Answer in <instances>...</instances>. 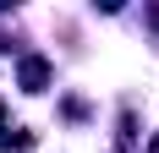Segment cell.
Segmentation results:
<instances>
[{"instance_id": "7a4b0ae2", "label": "cell", "mask_w": 159, "mask_h": 153, "mask_svg": "<svg viewBox=\"0 0 159 153\" xmlns=\"http://www.w3.org/2000/svg\"><path fill=\"white\" fill-rule=\"evenodd\" d=\"M11 142H16V148H28L33 131H6V126H0V148H11Z\"/></svg>"}, {"instance_id": "6da1fadb", "label": "cell", "mask_w": 159, "mask_h": 153, "mask_svg": "<svg viewBox=\"0 0 159 153\" xmlns=\"http://www.w3.org/2000/svg\"><path fill=\"white\" fill-rule=\"evenodd\" d=\"M44 82H49V66L44 60H22V88H28V93H44Z\"/></svg>"}]
</instances>
